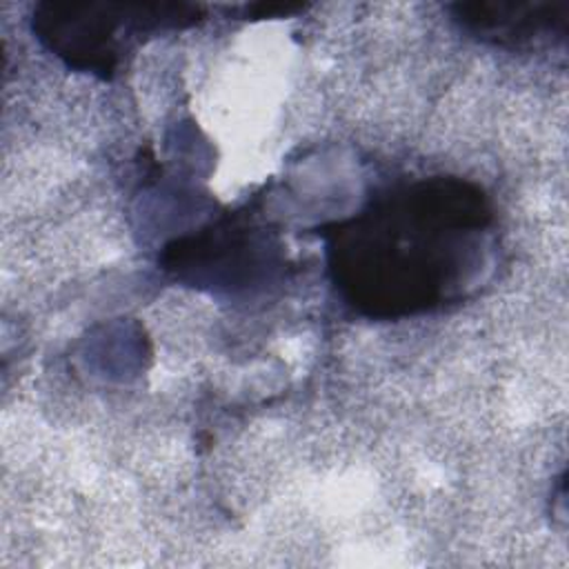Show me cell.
Masks as SVG:
<instances>
[{
	"label": "cell",
	"instance_id": "1",
	"mask_svg": "<svg viewBox=\"0 0 569 569\" xmlns=\"http://www.w3.org/2000/svg\"><path fill=\"white\" fill-rule=\"evenodd\" d=\"M489 218L480 189L462 180L398 189L333 233L336 284L367 316L433 309L456 298L480 264Z\"/></svg>",
	"mask_w": 569,
	"mask_h": 569
},
{
	"label": "cell",
	"instance_id": "2",
	"mask_svg": "<svg viewBox=\"0 0 569 569\" xmlns=\"http://www.w3.org/2000/svg\"><path fill=\"white\" fill-rule=\"evenodd\" d=\"M191 11L178 4H40L33 13L38 38L71 67L109 76L118 58V36L142 22H176Z\"/></svg>",
	"mask_w": 569,
	"mask_h": 569
},
{
	"label": "cell",
	"instance_id": "3",
	"mask_svg": "<svg viewBox=\"0 0 569 569\" xmlns=\"http://www.w3.org/2000/svg\"><path fill=\"white\" fill-rule=\"evenodd\" d=\"M562 9L565 4L553 7L549 2H465L453 7L456 18L469 31L496 42H518L549 31L556 20H565L553 18Z\"/></svg>",
	"mask_w": 569,
	"mask_h": 569
}]
</instances>
